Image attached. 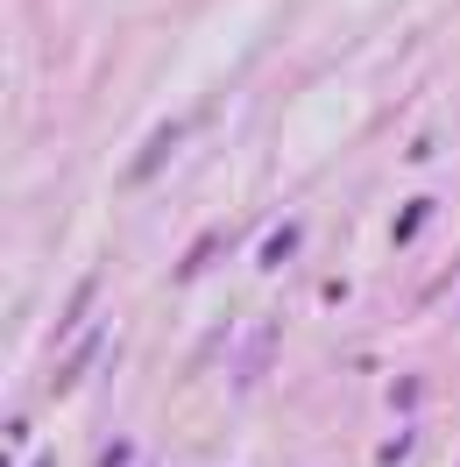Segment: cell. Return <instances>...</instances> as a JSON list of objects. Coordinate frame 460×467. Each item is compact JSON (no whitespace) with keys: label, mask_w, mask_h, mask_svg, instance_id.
<instances>
[{"label":"cell","mask_w":460,"mask_h":467,"mask_svg":"<svg viewBox=\"0 0 460 467\" xmlns=\"http://www.w3.org/2000/svg\"><path fill=\"white\" fill-rule=\"evenodd\" d=\"M171 149H177V128H163V135H156V142H149L142 156H135V184H142V177H156V171H163V156H171Z\"/></svg>","instance_id":"obj_1"},{"label":"cell","mask_w":460,"mask_h":467,"mask_svg":"<svg viewBox=\"0 0 460 467\" xmlns=\"http://www.w3.org/2000/svg\"><path fill=\"white\" fill-rule=\"evenodd\" d=\"M290 248H298V227H284V234H277V241H269V255H262V263H284Z\"/></svg>","instance_id":"obj_2"}]
</instances>
